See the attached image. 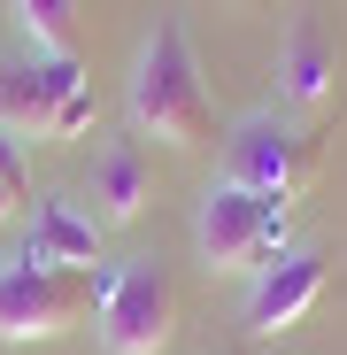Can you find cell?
<instances>
[{
	"mask_svg": "<svg viewBox=\"0 0 347 355\" xmlns=\"http://www.w3.org/2000/svg\"><path fill=\"white\" fill-rule=\"evenodd\" d=\"M24 263H62V270H93L100 263V224L78 209V201H62V193H46L39 201V224H31V248H24Z\"/></svg>",
	"mask_w": 347,
	"mask_h": 355,
	"instance_id": "9c48e42d",
	"label": "cell"
},
{
	"mask_svg": "<svg viewBox=\"0 0 347 355\" xmlns=\"http://www.w3.org/2000/svg\"><path fill=\"white\" fill-rule=\"evenodd\" d=\"M317 293H324V248H278L255 270V286H247V332L255 340L294 332L317 309Z\"/></svg>",
	"mask_w": 347,
	"mask_h": 355,
	"instance_id": "8992f818",
	"label": "cell"
},
{
	"mask_svg": "<svg viewBox=\"0 0 347 355\" xmlns=\"http://www.w3.org/2000/svg\"><path fill=\"white\" fill-rule=\"evenodd\" d=\"M332 85H339V46L317 24H294V39H285V54H278V93L309 116V108L332 101Z\"/></svg>",
	"mask_w": 347,
	"mask_h": 355,
	"instance_id": "30bf717a",
	"label": "cell"
},
{
	"mask_svg": "<svg viewBox=\"0 0 347 355\" xmlns=\"http://www.w3.org/2000/svg\"><path fill=\"white\" fill-rule=\"evenodd\" d=\"M85 93L78 54H31L24 70H0V132L24 139H54V116Z\"/></svg>",
	"mask_w": 347,
	"mask_h": 355,
	"instance_id": "52a82bcc",
	"label": "cell"
},
{
	"mask_svg": "<svg viewBox=\"0 0 347 355\" xmlns=\"http://www.w3.org/2000/svg\"><path fill=\"white\" fill-rule=\"evenodd\" d=\"M39 54H78V0H16Z\"/></svg>",
	"mask_w": 347,
	"mask_h": 355,
	"instance_id": "8fae6325",
	"label": "cell"
},
{
	"mask_svg": "<svg viewBox=\"0 0 347 355\" xmlns=\"http://www.w3.org/2000/svg\"><path fill=\"white\" fill-rule=\"evenodd\" d=\"M93 324H100V347H108V355H162L170 332H178V286H170V270H162L154 255L108 270Z\"/></svg>",
	"mask_w": 347,
	"mask_h": 355,
	"instance_id": "277c9868",
	"label": "cell"
},
{
	"mask_svg": "<svg viewBox=\"0 0 347 355\" xmlns=\"http://www.w3.org/2000/svg\"><path fill=\"white\" fill-rule=\"evenodd\" d=\"M139 209H147V155H139V139H108L93 155V170H85V216L100 232H116Z\"/></svg>",
	"mask_w": 347,
	"mask_h": 355,
	"instance_id": "ba28073f",
	"label": "cell"
},
{
	"mask_svg": "<svg viewBox=\"0 0 347 355\" xmlns=\"http://www.w3.org/2000/svg\"><path fill=\"white\" fill-rule=\"evenodd\" d=\"M317 132L285 124V116H247L240 132L224 139V178H240V186L270 193V201H294L309 178H317Z\"/></svg>",
	"mask_w": 347,
	"mask_h": 355,
	"instance_id": "5b68a950",
	"label": "cell"
},
{
	"mask_svg": "<svg viewBox=\"0 0 347 355\" xmlns=\"http://www.w3.org/2000/svg\"><path fill=\"white\" fill-rule=\"evenodd\" d=\"M85 309H100V270L62 263H0V340H54Z\"/></svg>",
	"mask_w": 347,
	"mask_h": 355,
	"instance_id": "3957f363",
	"label": "cell"
},
{
	"mask_svg": "<svg viewBox=\"0 0 347 355\" xmlns=\"http://www.w3.org/2000/svg\"><path fill=\"white\" fill-rule=\"evenodd\" d=\"M85 124H93V93H78V101H70L62 116H54V139H78Z\"/></svg>",
	"mask_w": 347,
	"mask_h": 355,
	"instance_id": "7c38bea8",
	"label": "cell"
},
{
	"mask_svg": "<svg viewBox=\"0 0 347 355\" xmlns=\"http://www.w3.org/2000/svg\"><path fill=\"white\" fill-rule=\"evenodd\" d=\"M16 201H24V193L8 186V178H0V224H8V209H16Z\"/></svg>",
	"mask_w": 347,
	"mask_h": 355,
	"instance_id": "5bb4252c",
	"label": "cell"
},
{
	"mask_svg": "<svg viewBox=\"0 0 347 355\" xmlns=\"http://www.w3.org/2000/svg\"><path fill=\"white\" fill-rule=\"evenodd\" d=\"M193 248L201 263L224 278V270H263L278 248H285V201L240 186V178H216L193 209Z\"/></svg>",
	"mask_w": 347,
	"mask_h": 355,
	"instance_id": "7a4b0ae2",
	"label": "cell"
},
{
	"mask_svg": "<svg viewBox=\"0 0 347 355\" xmlns=\"http://www.w3.org/2000/svg\"><path fill=\"white\" fill-rule=\"evenodd\" d=\"M8 139H16V132H0V178H8V186L24 193V186H31V170H24V155H16Z\"/></svg>",
	"mask_w": 347,
	"mask_h": 355,
	"instance_id": "4fadbf2b",
	"label": "cell"
},
{
	"mask_svg": "<svg viewBox=\"0 0 347 355\" xmlns=\"http://www.w3.org/2000/svg\"><path fill=\"white\" fill-rule=\"evenodd\" d=\"M132 124L162 147H208L216 139V116H208V85H201V62H193V39L186 24H154V39L139 46L132 62Z\"/></svg>",
	"mask_w": 347,
	"mask_h": 355,
	"instance_id": "6da1fadb",
	"label": "cell"
}]
</instances>
